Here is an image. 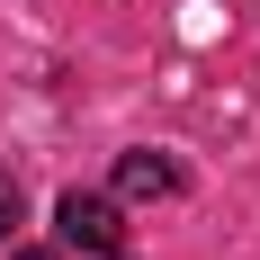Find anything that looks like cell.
Returning a JSON list of instances; mask_svg holds the SVG:
<instances>
[{
  "instance_id": "6da1fadb",
  "label": "cell",
  "mask_w": 260,
  "mask_h": 260,
  "mask_svg": "<svg viewBox=\"0 0 260 260\" xmlns=\"http://www.w3.org/2000/svg\"><path fill=\"white\" fill-rule=\"evenodd\" d=\"M54 224H63V242H72V251H90V260H117V207H108V198H90V188H63Z\"/></svg>"
},
{
  "instance_id": "7a4b0ae2",
  "label": "cell",
  "mask_w": 260,
  "mask_h": 260,
  "mask_svg": "<svg viewBox=\"0 0 260 260\" xmlns=\"http://www.w3.org/2000/svg\"><path fill=\"white\" fill-rule=\"evenodd\" d=\"M117 198H135V207L144 198H180V161L171 153H126L117 161Z\"/></svg>"
},
{
  "instance_id": "3957f363",
  "label": "cell",
  "mask_w": 260,
  "mask_h": 260,
  "mask_svg": "<svg viewBox=\"0 0 260 260\" xmlns=\"http://www.w3.org/2000/svg\"><path fill=\"white\" fill-rule=\"evenodd\" d=\"M18 215H27V198H18V180H0V234H18Z\"/></svg>"
},
{
  "instance_id": "277c9868",
  "label": "cell",
  "mask_w": 260,
  "mask_h": 260,
  "mask_svg": "<svg viewBox=\"0 0 260 260\" xmlns=\"http://www.w3.org/2000/svg\"><path fill=\"white\" fill-rule=\"evenodd\" d=\"M9 260H54V251H9Z\"/></svg>"
}]
</instances>
